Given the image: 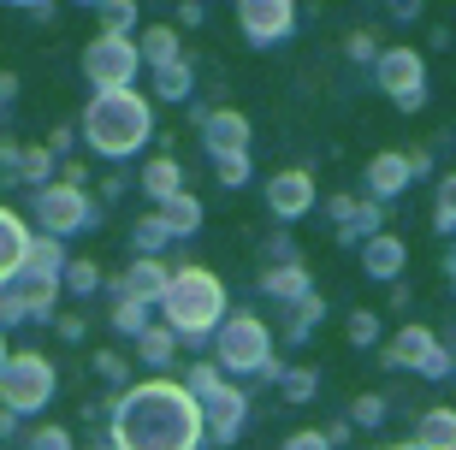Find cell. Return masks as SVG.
<instances>
[{
  "label": "cell",
  "instance_id": "6da1fadb",
  "mask_svg": "<svg viewBox=\"0 0 456 450\" xmlns=\"http://www.w3.org/2000/svg\"><path fill=\"white\" fill-rule=\"evenodd\" d=\"M202 438V403L172 380H142L113 403V450H196Z\"/></svg>",
  "mask_w": 456,
  "mask_h": 450
},
{
  "label": "cell",
  "instance_id": "7a4b0ae2",
  "mask_svg": "<svg viewBox=\"0 0 456 450\" xmlns=\"http://www.w3.org/2000/svg\"><path fill=\"white\" fill-rule=\"evenodd\" d=\"M160 326H167L178 344H196V350H208V338L220 332V320L232 315V302H225V284L220 273H208V267H172L167 290H160Z\"/></svg>",
  "mask_w": 456,
  "mask_h": 450
},
{
  "label": "cell",
  "instance_id": "3957f363",
  "mask_svg": "<svg viewBox=\"0 0 456 450\" xmlns=\"http://www.w3.org/2000/svg\"><path fill=\"white\" fill-rule=\"evenodd\" d=\"M77 136H84L102 160H125V154H136L154 136L149 95H136V89H102V95H89L84 119H77Z\"/></svg>",
  "mask_w": 456,
  "mask_h": 450
},
{
  "label": "cell",
  "instance_id": "277c9868",
  "mask_svg": "<svg viewBox=\"0 0 456 450\" xmlns=\"http://www.w3.org/2000/svg\"><path fill=\"white\" fill-rule=\"evenodd\" d=\"M208 350H214V367H220L225 380H267L279 385L285 362L273 356V332L267 320H255V308H232L220 320V332L208 338Z\"/></svg>",
  "mask_w": 456,
  "mask_h": 450
},
{
  "label": "cell",
  "instance_id": "5b68a950",
  "mask_svg": "<svg viewBox=\"0 0 456 450\" xmlns=\"http://www.w3.org/2000/svg\"><path fill=\"white\" fill-rule=\"evenodd\" d=\"M53 397V362L42 350H18L6 356L0 367V409H12V415H36V409H48Z\"/></svg>",
  "mask_w": 456,
  "mask_h": 450
},
{
  "label": "cell",
  "instance_id": "8992f818",
  "mask_svg": "<svg viewBox=\"0 0 456 450\" xmlns=\"http://www.w3.org/2000/svg\"><path fill=\"white\" fill-rule=\"evenodd\" d=\"M30 219L42 225V237H77L95 225V201H89V190H71V184H42L30 196Z\"/></svg>",
  "mask_w": 456,
  "mask_h": 450
},
{
  "label": "cell",
  "instance_id": "52a82bcc",
  "mask_svg": "<svg viewBox=\"0 0 456 450\" xmlns=\"http://www.w3.org/2000/svg\"><path fill=\"white\" fill-rule=\"evenodd\" d=\"M373 84L386 89L403 113H421L427 107V60L415 48H379V60H373Z\"/></svg>",
  "mask_w": 456,
  "mask_h": 450
},
{
  "label": "cell",
  "instance_id": "ba28073f",
  "mask_svg": "<svg viewBox=\"0 0 456 450\" xmlns=\"http://www.w3.org/2000/svg\"><path fill=\"white\" fill-rule=\"evenodd\" d=\"M136 71H142L136 36H95L84 48V78L95 84V95H102V89H131Z\"/></svg>",
  "mask_w": 456,
  "mask_h": 450
},
{
  "label": "cell",
  "instance_id": "9c48e42d",
  "mask_svg": "<svg viewBox=\"0 0 456 450\" xmlns=\"http://www.w3.org/2000/svg\"><path fill=\"white\" fill-rule=\"evenodd\" d=\"M379 362H386V367H409V373H421V380H444V373H456L451 350H444L427 326H403L391 344H379Z\"/></svg>",
  "mask_w": 456,
  "mask_h": 450
},
{
  "label": "cell",
  "instance_id": "30bf717a",
  "mask_svg": "<svg viewBox=\"0 0 456 450\" xmlns=\"http://www.w3.org/2000/svg\"><path fill=\"white\" fill-rule=\"evenodd\" d=\"M237 30L249 48H279L297 30V0H237Z\"/></svg>",
  "mask_w": 456,
  "mask_h": 450
},
{
  "label": "cell",
  "instance_id": "8fae6325",
  "mask_svg": "<svg viewBox=\"0 0 456 450\" xmlns=\"http://www.w3.org/2000/svg\"><path fill=\"white\" fill-rule=\"evenodd\" d=\"M321 201V190H314V172L303 167H285L267 178V214L285 219V225H297V219H308V208Z\"/></svg>",
  "mask_w": 456,
  "mask_h": 450
},
{
  "label": "cell",
  "instance_id": "7c38bea8",
  "mask_svg": "<svg viewBox=\"0 0 456 450\" xmlns=\"http://www.w3.org/2000/svg\"><path fill=\"white\" fill-rule=\"evenodd\" d=\"M196 131H202L208 160H220V154H249V143H255L249 119L237 113V107H208V119L196 125Z\"/></svg>",
  "mask_w": 456,
  "mask_h": 450
},
{
  "label": "cell",
  "instance_id": "4fadbf2b",
  "mask_svg": "<svg viewBox=\"0 0 456 450\" xmlns=\"http://www.w3.org/2000/svg\"><path fill=\"white\" fill-rule=\"evenodd\" d=\"M243 421H249V397L237 391V385H220V391H208L202 397V427L214 445H232L243 433Z\"/></svg>",
  "mask_w": 456,
  "mask_h": 450
},
{
  "label": "cell",
  "instance_id": "5bb4252c",
  "mask_svg": "<svg viewBox=\"0 0 456 450\" xmlns=\"http://www.w3.org/2000/svg\"><path fill=\"white\" fill-rule=\"evenodd\" d=\"M6 290H12V302H18V315H24V326H42V320H53L60 279H48V273H18Z\"/></svg>",
  "mask_w": 456,
  "mask_h": 450
},
{
  "label": "cell",
  "instance_id": "9a60e30c",
  "mask_svg": "<svg viewBox=\"0 0 456 450\" xmlns=\"http://www.w3.org/2000/svg\"><path fill=\"white\" fill-rule=\"evenodd\" d=\"M167 279H172V267L160 261V255H136L131 267L113 279V290H118V297L149 302V308H154V302H160V290H167Z\"/></svg>",
  "mask_w": 456,
  "mask_h": 450
},
{
  "label": "cell",
  "instance_id": "2e32d148",
  "mask_svg": "<svg viewBox=\"0 0 456 450\" xmlns=\"http://www.w3.org/2000/svg\"><path fill=\"white\" fill-rule=\"evenodd\" d=\"M403 267H409V243L397 232H379V237L362 243V273H368V279L397 284V273H403Z\"/></svg>",
  "mask_w": 456,
  "mask_h": 450
},
{
  "label": "cell",
  "instance_id": "e0dca14e",
  "mask_svg": "<svg viewBox=\"0 0 456 450\" xmlns=\"http://www.w3.org/2000/svg\"><path fill=\"white\" fill-rule=\"evenodd\" d=\"M30 225H24V219L12 214V208H6V201H0V284H12L18 273H24V255H30Z\"/></svg>",
  "mask_w": 456,
  "mask_h": 450
},
{
  "label": "cell",
  "instance_id": "ac0fdd59",
  "mask_svg": "<svg viewBox=\"0 0 456 450\" xmlns=\"http://www.w3.org/2000/svg\"><path fill=\"white\" fill-rule=\"evenodd\" d=\"M362 178H368V201H391V196H403L409 184H415L409 178V154H391V149L373 154Z\"/></svg>",
  "mask_w": 456,
  "mask_h": 450
},
{
  "label": "cell",
  "instance_id": "d6986e66",
  "mask_svg": "<svg viewBox=\"0 0 456 450\" xmlns=\"http://www.w3.org/2000/svg\"><path fill=\"white\" fill-rule=\"evenodd\" d=\"M136 60L149 71L172 66V60H184V36L172 30V24H149V30H136Z\"/></svg>",
  "mask_w": 456,
  "mask_h": 450
},
{
  "label": "cell",
  "instance_id": "ffe728a7",
  "mask_svg": "<svg viewBox=\"0 0 456 450\" xmlns=\"http://www.w3.org/2000/svg\"><path fill=\"white\" fill-rule=\"evenodd\" d=\"M136 190H142V196H149L154 208H160V201H172L178 190H184V167H178L172 154H154L149 167L136 172Z\"/></svg>",
  "mask_w": 456,
  "mask_h": 450
},
{
  "label": "cell",
  "instance_id": "44dd1931",
  "mask_svg": "<svg viewBox=\"0 0 456 450\" xmlns=\"http://www.w3.org/2000/svg\"><path fill=\"white\" fill-rule=\"evenodd\" d=\"M308 290H314V279H308L303 261H290V267H267V273H261V297L279 302V308H290V302L308 297Z\"/></svg>",
  "mask_w": 456,
  "mask_h": 450
},
{
  "label": "cell",
  "instance_id": "7402d4cb",
  "mask_svg": "<svg viewBox=\"0 0 456 450\" xmlns=\"http://www.w3.org/2000/svg\"><path fill=\"white\" fill-rule=\"evenodd\" d=\"M409 450H456V409H421Z\"/></svg>",
  "mask_w": 456,
  "mask_h": 450
},
{
  "label": "cell",
  "instance_id": "603a6c76",
  "mask_svg": "<svg viewBox=\"0 0 456 450\" xmlns=\"http://www.w3.org/2000/svg\"><path fill=\"white\" fill-rule=\"evenodd\" d=\"M6 172H12L18 184H30V190H42V184H53V154L48 149H6Z\"/></svg>",
  "mask_w": 456,
  "mask_h": 450
},
{
  "label": "cell",
  "instance_id": "cb8c5ba5",
  "mask_svg": "<svg viewBox=\"0 0 456 450\" xmlns=\"http://www.w3.org/2000/svg\"><path fill=\"white\" fill-rule=\"evenodd\" d=\"M154 214H160V225H167L172 237H196V232H202V201L190 196V190H178L172 201H160Z\"/></svg>",
  "mask_w": 456,
  "mask_h": 450
},
{
  "label": "cell",
  "instance_id": "d4e9b609",
  "mask_svg": "<svg viewBox=\"0 0 456 450\" xmlns=\"http://www.w3.org/2000/svg\"><path fill=\"white\" fill-rule=\"evenodd\" d=\"M368 237H379V201H355L350 196V214L338 219V243L350 250V243H368Z\"/></svg>",
  "mask_w": 456,
  "mask_h": 450
},
{
  "label": "cell",
  "instance_id": "484cf974",
  "mask_svg": "<svg viewBox=\"0 0 456 450\" xmlns=\"http://www.w3.org/2000/svg\"><path fill=\"white\" fill-rule=\"evenodd\" d=\"M321 315H326L321 290H308V297H297V302L285 308V338H290V344H303V338L314 332V326H321Z\"/></svg>",
  "mask_w": 456,
  "mask_h": 450
},
{
  "label": "cell",
  "instance_id": "4316f807",
  "mask_svg": "<svg viewBox=\"0 0 456 450\" xmlns=\"http://www.w3.org/2000/svg\"><path fill=\"white\" fill-rule=\"evenodd\" d=\"M136 362H142V367H172V362H178V338H172L167 326L154 320L149 332L136 338Z\"/></svg>",
  "mask_w": 456,
  "mask_h": 450
},
{
  "label": "cell",
  "instance_id": "83f0119b",
  "mask_svg": "<svg viewBox=\"0 0 456 450\" xmlns=\"http://www.w3.org/2000/svg\"><path fill=\"white\" fill-rule=\"evenodd\" d=\"M154 95H160V101H190V95H196V66H190V60L160 66V71H154Z\"/></svg>",
  "mask_w": 456,
  "mask_h": 450
},
{
  "label": "cell",
  "instance_id": "f1b7e54d",
  "mask_svg": "<svg viewBox=\"0 0 456 450\" xmlns=\"http://www.w3.org/2000/svg\"><path fill=\"white\" fill-rule=\"evenodd\" d=\"M24 273H48V279H60L66 273V243L60 237H30V255H24Z\"/></svg>",
  "mask_w": 456,
  "mask_h": 450
},
{
  "label": "cell",
  "instance_id": "f546056e",
  "mask_svg": "<svg viewBox=\"0 0 456 450\" xmlns=\"http://www.w3.org/2000/svg\"><path fill=\"white\" fill-rule=\"evenodd\" d=\"M60 290H71V297H95V290H102V267H95L89 255H71L66 273H60Z\"/></svg>",
  "mask_w": 456,
  "mask_h": 450
},
{
  "label": "cell",
  "instance_id": "4dcf8cb0",
  "mask_svg": "<svg viewBox=\"0 0 456 450\" xmlns=\"http://www.w3.org/2000/svg\"><path fill=\"white\" fill-rule=\"evenodd\" d=\"M149 315H154L149 302H131V297H118V302H113V332H118V338H142V332L154 326Z\"/></svg>",
  "mask_w": 456,
  "mask_h": 450
},
{
  "label": "cell",
  "instance_id": "1f68e13d",
  "mask_svg": "<svg viewBox=\"0 0 456 450\" xmlns=\"http://www.w3.org/2000/svg\"><path fill=\"white\" fill-rule=\"evenodd\" d=\"M95 18H102V36H136V0H102Z\"/></svg>",
  "mask_w": 456,
  "mask_h": 450
},
{
  "label": "cell",
  "instance_id": "d6a6232c",
  "mask_svg": "<svg viewBox=\"0 0 456 450\" xmlns=\"http://www.w3.org/2000/svg\"><path fill=\"white\" fill-rule=\"evenodd\" d=\"M433 232L456 237V172H444V178H439V196H433Z\"/></svg>",
  "mask_w": 456,
  "mask_h": 450
},
{
  "label": "cell",
  "instance_id": "836d02e7",
  "mask_svg": "<svg viewBox=\"0 0 456 450\" xmlns=\"http://www.w3.org/2000/svg\"><path fill=\"white\" fill-rule=\"evenodd\" d=\"M89 367H95L113 391H131V362H125L118 350H95V356H89Z\"/></svg>",
  "mask_w": 456,
  "mask_h": 450
},
{
  "label": "cell",
  "instance_id": "e575fe53",
  "mask_svg": "<svg viewBox=\"0 0 456 450\" xmlns=\"http://www.w3.org/2000/svg\"><path fill=\"white\" fill-rule=\"evenodd\" d=\"M279 391H285L290 403H308L321 391V373H314V367H285V373H279Z\"/></svg>",
  "mask_w": 456,
  "mask_h": 450
},
{
  "label": "cell",
  "instance_id": "d590c367",
  "mask_svg": "<svg viewBox=\"0 0 456 450\" xmlns=\"http://www.w3.org/2000/svg\"><path fill=\"white\" fill-rule=\"evenodd\" d=\"M131 243H136V255H160L172 243V232L160 225V214H149V219H136V232H131Z\"/></svg>",
  "mask_w": 456,
  "mask_h": 450
},
{
  "label": "cell",
  "instance_id": "8d00e7d4",
  "mask_svg": "<svg viewBox=\"0 0 456 450\" xmlns=\"http://www.w3.org/2000/svg\"><path fill=\"white\" fill-rule=\"evenodd\" d=\"M386 415H391V403L379 397V391H362V397L350 403V421H355V427H386Z\"/></svg>",
  "mask_w": 456,
  "mask_h": 450
},
{
  "label": "cell",
  "instance_id": "74e56055",
  "mask_svg": "<svg viewBox=\"0 0 456 450\" xmlns=\"http://www.w3.org/2000/svg\"><path fill=\"white\" fill-rule=\"evenodd\" d=\"M220 385H225V373H220V367H214V362H208V356H202V362H196V367H190V373H184V391H190V397H196V403H202L208 391H220Z\"/></svg>",
  "mask_w": 456,
  "mask_h": 450
},
{
  "label": "cell",
  "instance_id": "f35d334b",
  "mask_svg": "<svg viewBox=\"0 0 456 450\" xmlns=\"http://www.w3.org/2000/svg\"><path fill=\"white\" fill-rule=\"evenodd\" d=\"M214 172H220L225 190H243V184L255 178V160H249V154H220V160H214Z\"/></svg>",
  "mask_w": 456,
  "mask_h": 450
},
{
  "label": "cell",
  "instance_id": "ab89813d",
  "mask_svg": "<svg viewBox=\"0 0 456 450\" xmlns=\"http://www.w3.org/2000/svg\"><path fill=\"white\" fill-rule=\"evenodd\" d=\"M350 344L355 350H379V315L373 308H355L350 315Z\"/></svg>",
  "mask_w": 456,
  "mask_h": 450
},
{
  "label": "cell",
  "instance_id": "60d3db41",
  "mask_svg": "<svg viewBox=\"0 0 456 450\" xmlns=\"http://www.w3.org/2000/svg\"><path fill=\"white\" fill-rule=\"evenodd\" d=\"M344 53H350L355 66H373V60H379V42H373V36H368V30H355V36H350V42H344Z\"/></svg>",
  "mask_w": 456,
  "mask_h": 450
},
{
  "label": "cell",
  "instance_id": "b9f144b4",
  "mask_svg": "<svg viewBox=\"0 0 456 450\" xmlns=\"http://www.w3.org/2000/svg\"><path fill=\"white\" fill-rule=\"evenodd\" d=\"M30 450H71V433H66V427H36Z\"/></svg>",
  "mask_w": 456,
  "mask_h": 450
},
{
  "label": "cell",
  "instance_id": "7bdbcfd3",
  "mask_svg": "<svg viewBox=\"0 0 456 450\" xmlns=\"http://www.w3.org/2000/svg\"><path fill=\"white\" fill-rule=\"evenodd\" d=\"M267 255H273V267H290V261H297V250H290V232H273Z\"/></svg>",
  "mask_w": 456,
  "mask_h": 450
},
{
  "label": "cell",
  "instance_id": "ee69618b",
  "mask_svg": "<svg viewBox=\"0 0 456 450\" xmlns=\"http://www.w3.org/2000/svg\"><path fill=\"white\" fill-rule=\"evenodd\" d=\"M202 18H208L202 0H184V6H178V30H202Z\"/></svg>",
  "mask_w": 456,
  "mask_h": 450
},
{
  "label": "cell",
  "instance_id": "f6af8a7d",
  "mask_svg": "<svg viewBox=\"0 0 456 450\" xmlns=\"http://www.w3.org/2000/svg\"><path fill=\"white\" fill-rule=\"evenodd\" d=\"M71 143H77V131H66V125H60V131H48V143H42V149L60 160V154H71Z\"/></svg>",
  "mask_w": 456,
  "mask_h": 450
},
{
  "label": "cell",
  "instance_id": "bcb514c9",
  "mask_svg": "<svg viewBox=\"0 0 456 450\" xmlns=\"http://www.w3.org/2000/svg\"><path fill=\"white\" fill-rule=\"evenodd\" d=\"M285 450H332V445H326V433H290Z\"/></svg>",
  "mask_w": 456,
  "mask_h": 450
},
{
  "label": "cell",
  "instance_id": "7dc6e473",
  "mask_svg": "<svg viewBox=\"0 0 456 450\" xmlns=\"http://www.w3.org/2000/svg\"><path fill=\"white\" fill-rule=\"evenodd\" d=\"M386 6H391L397 24H415V18H421V0H386Z\"/></svg>",
  "mask_w": 456,
  "mask_h": 450
},
{
  "label": "cell",
  "instance_id": "c3c4849f",
  "mask_svg": "<svg viewBox=\"0 0 456 450\" xmlns=\"http://www.w3.org/2000/svg\"><path fill=\"white\" fill-rule=\"evenodd\" d=\"M433 172V149H415L409 154V178H427Z\"/></svg>",
  "mask_w": 456,
  "mask_h": 450
},
{
  "label": "cell",
  "instance_id": "681fc988",
  "mask_svg": "<svg viewBox=\"0 0 456 450\" xmlns=\"http://www.w3.org/2000/svg\"><path fill=\"white\" fill-rule=\"evenodd\" d=\"M53 326H60V338H66V344H77V338H84V332H89L84 320H71V315H66V320H53Z\"/></svg>",
  "mask_w": 456,
  "mask_h": 450
},
{
  "label": "cell",
  "instance_id": "f907efd6",
  "mask_svg": "<svg viewBox=\"0 0 456 450\" xmlns=\"http://www.w3.org/2000/svg\"><path fill=\"white\" fill-rule=\"evenodd\" d=\"M6 101H18V78L12 71H0V107H6Z\"/></svg>",
  "mask_w": 456,
  "mask_h": 450
},
{
  "label": "cell",
  "instance_id": "816d5d0a",
  "mask_svg": "<svg viewBox=\"0 0 456 450\" xmlns=\"http://www.w3.org/2000/svg\"><path fill=\"white\" fill-rule=\"evenodd\" d=\"M125 196V178H102V201H118Z\"/></svg>",
  "mask_w": 456,
  "mask_h": 450
},
{
  "label": "cell",
  "instance_id": "f5cc1de1",
  "mask_svg": "<svg viewBox=\"0 0 456 450\" xmlns=\"http://www.w3.org/2000/svg\"><path fill=\"white\" fill-rule=\"evenodd\" d=\"M12 427H18V415H12V409H0V438L12 433Z\"/></svg>",
  "mask_w": 456,
  "mask_h": 450
},
{
  "label": "cell",
  "instance_id": "db71d44e",
  "mask_svg": "<svg viewBox=\"0 0 456 450\" xmlns=\"http://www.w3.org/2000/svg\"><path fill=\"white\" fill-rule=\"evenodd\" d=\"M18 6H30V12H42V6H48V0H18Z\"/></svg>",
  "mask_w": 456,
  "mask_h": 450
},
{
  "label": "cell",
  "instance_id": "11a10c76",
  "mask_svg": "<svg viewBox=\"0 0 456 450\" xmlns=\"http://www.w3.org/2000/svg\"><path fill=\"white\" fill-rule=\"evenodd\" d=\"M6 356H12V350H6V332H0V367H6Z\"/></svg>",
  "mask_w": 456,
  "mask_h": 450
},
{
  "label": "cell",
  "instance_id": "9f6ffc18",
  "mask_svg": "<svg viewBox=\"0 0 456 450\" xmlns=\"http://www.w3.org/2000/svg\"><path fill=\"white\" fill-rule=\"evenodd\" d=\"M0 167H6V143H0Z\"/></svg>",
  "mask_w": 456,
  "mask_h": 450
},
{
  "label": "cell",
  "instance_id": "6f0895ef",
  "mask_svg": "<svg viewBox=\"0 0 456 450\" xmlns=\"http://www.w3.org/2000/svg\"><path fill=\"white\" fill-rule=\"evenodd\" d=\"M77 6H102V0H77Z\"/></svg>",
  "mask_w": 456,
  "mask_h": 450
},
{
  "label": "cell",
  "instance_id": "680465c9",
  "mask_svg": "<svg viewBox=\"0 0 456 450\" xmlns=\"http://www.w3.org/2000/svg\"><path fill=\"white\" fill-rule=\"evenodd\" d=\"M451 367H456V344H451Z\"/></svg>",
  "mask_w": 456,
  "mask_h": 450
},
{
  "label": "cell",
  "instance_id": "91938a15",
  "mask_svg": "<svg viewBox=\"0 0 456 450\" xmlns=\"http://www.w3.org/2000/svg\"><path fill=\"white\" fill-rule=\"evenodd\" d=\"M451 284H456V261H451Z\"/></svg>",
  "mask_w": 456,
  "mask_h": 450
},
{
  "label": "cell",
  "instance_id": "94428289",
  "mask_svg": "<svg viewBox=\"0 0 456 450\" xmlns=\"http://www.w3.org/2000/svg\"><path fill=\"white\" fill-rule=\"evenodd\" d=\"M202 6H208V0H202Z\"/></svg>",
  "mask_w": 456,
  "mask_h": 450
},
{
  "label": "cell",
  "instance_id": "6125c7cd",
  "mask_svg": "<svg viewBox=\"0 0 456 450\" xmlns=\"http://www.w3.org/2000/svg\"><path fill=\"white\" fill-rule=\"evenodd\" d=\"M403 450H409V445H403Z\"/></svg>",
  "mask_w": 456,
  "mask_h": 450
}]
</instances>
